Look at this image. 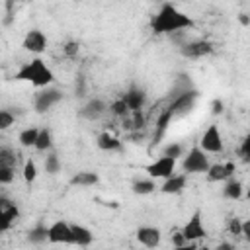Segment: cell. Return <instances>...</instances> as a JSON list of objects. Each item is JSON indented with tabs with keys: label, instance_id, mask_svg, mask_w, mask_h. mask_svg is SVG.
<instances>
[{
	"label": "cell",
	"instance_id": "30",
	"mask_svg": "<svg viewBox=\"0 0 250 250\" xmlns=\"http://www.w3.org/2000/svg\"><path fill=\"white\" fill-rule=\"evenodd\" d=\"M14 121H16V117H14L12 111H8V109H0V131L10 129V127L14 125Z\"/></svg>",
	"mask_w": 250,
	"mask_h": 250
},
{
	"label": "cell",
	"instance_id": "31",
	"mask_svg": "<svg viewBox=\"0 0 250 250\" xmlns=\"http://www.w3.org/2000/svg\"><path fill=\"white\" fill-rule=\"evenodd\" d=\"M45 170H47L49 174H57V172L61 170V162H59V156H57V154H49V156L45 158Z\"/></svg>",
	"mask_w": 250,
	"mask_h": 250
},
{
	"label": "cell",
	"instance_id": "11",
	"mask_svg": "<svg viewBox=\"0 0 250 250\" xmlns=\"http://www.w3.org/2000/svg\"><path fill=\"white\" fill-rule=\"evenodd\" d=\"M236 166L234 162H219V164H209L207 168V180L209 182H225L230 180L234 174Z\"/></svg>",
	"mask_w": 250,
	"mask_h": 250
},
{
	"label": "cell",
	"instance_id": "2",
	"mask_svg": "<svg viewBox=\"0 0 250 250\" xmlns=\"http://www.w3.org/2000/svg\"><path fill=\"white\" fill-rule=\"evenodd\" d=\"M16 80H25V82H31L35 88H47L49 84H53L55 80V74L53 70L45 64L43 59H33L25 64L20 66V70L14 74Z\"/></svg>",
	"mask_w": 250,
	"mask_h": 250
},
{
	"label": "cell",
	"instance_id": "21",
	"mask_svg": "<svg viewBox=\"0 0 250 250\" xmlns=\"http://www.w3.org/2000/svg\"><path fill=\"white\" fill-rule=\"evenodd\" d=\"M172 117H174V113L166 107V109H162V113L158 115V119H156V133H154V141H160L162 137H164V133H166V129H168V125H170V121H172Z\"/></svg>",
	"mask_w": 250,
	"mask_h": 250
},
{
	"label": "cell",
	"instance_id": "9",
	"mask_svg": "<svg viewBox=\"0 0 250 250\" xmlns=\"http://www.w3.org/2000/svg\"><path fill=\"white\" fill-rule=\"evenodd\" d=\"M62 100V92L57 88H45L35 96V111L37 113H45L47 109H51L55 104H59Z\"/></svg>",
	"mask_w": 250,
	"mask_h": 250
},
{
	"label": "cell",
	"instance_id": "8",
	"mask_svg": "<svg viewBox=\"0 0 250 250\" xmlns=\"http://www.w3.org/2000/svg\"><path fill=\"white\" fill-rule=\"evenodd\" d=\"M47 240L53 244H72L70 225L64 221H55L51 227H47Z\"/></svg>",
	"mask_w": 250,
	"mask_h": 250
},
{
	"label": "cell",
	"instance_id": "38",
	"mask_svg": "<svg viewBox=\"0 0 250 250\" xmlns=\"http://www.w3.org/2000/svg\"><path fill=\"white\" fill-rule=\"evenodd\" d=\"M213 113H221L223 111V102L221 100H213V109H211Z\"/></svg>",
	"mask_w": 250,
	"mask_h": 250
},
{
	"label": "cell",
	"instance_id": "41",
	"mask_svg": "<svg viewBox=\"0 0 250 250\" xmlns=\"http://www.w3.org/2000/svg\"><path fill=\"white\" fill-rule=\"evenodd\" d=\"M240 23H242V25H250V20H248V16H244V14H242V16H240Z\"/></svg>",
	"mask_w": 250,
	"mask_h": 250
},
{
	"label": "cell",
	"instance_id": "13",
	"mask_svg": "<svg viewBox=\"0 0 250 250\" xmlns=\"http://www.w3.org/2000/svg\"><path fill=\"white\" fill-rule=\"evenodd\" d=\"M213 51V45L205 39H199V41H189V43H184L182 45V55L184 57H189V59H197V57H203V55H209Z\"/></svg>",
	"mask_w": 250,
	"mask_h": 250
},
{
	"label": "cell",
	"instance_id": "7",
	"mask_svg": "<svg viewBox=\"0 0 250 250\" xmlns=\"http://www.w3.org/2000/svg\"><path fill=\"white\" fill-rule=\"evenodd\" d=\"M180 232H182V236L186 238V242H189V240H199V238H205L207 230H205V227H203V221H201V211H195V213L189 217V221L184 225V229H182Z\"/></svg>",
	"mask_w": 250,
	"mask_h": 250
},
{
	"label": "cell",
	"instance_id": "4",
	"mask_svg": "<svg viewBox=\"0 0 250 250\" xmlns=\"http://www.w3.org/2000/svg\"><path fill=\"white\" fill-rule=\"evenodd\" d=\"M174 170H176V158H170L164 154L145 166V172L150 176V180H166L174 174Z\"/></svg>",
	"mask_w": 250,
	"mask_h": 250
},
{
	"label": "cell",
	"instance_id": "17",
	"mask_svg": "<svg viewBox=\"0 0 250 250\" xmlns=\"http://www.w3.org/2000/svg\"><path fill=\"white\" fill-rule=\"evenodd\" d=\"M98 182H100L98 174H96V172H88V170L76 172V174L70 178V186H78V188H90V186H94V184H98Z\"/></svg>",
	"mask_w": 250,
	"mask_h": 250
},
{
	"label": "cell",
	"instance_id": "27",
	"mask_svg": "<svg viewBox=\"0 0 250 250\" xmlns=\"http://www.w3.org/2000/svg\"><path fill=\"white\" fill-rule=\"evenodd\" d=\"M23 180H25V184H31V182H35V178H37V164L31 160V158H27L25 160V164H23Z\"/></svg>",
	"mask_w": 250,
	"mask_h": 250
},
{
	"label": "cell",
	"instance_id": "39",
	"mask_svg": "<svg viewBox=\"0 0 250 250\" xmlns=\"http://www.w3.org/2000/svg\"><path fill=\"white\" fill-rule=\"evenodd\" d=\"M174 250H197V246L195 244H184V246H178Z\"/></svg>",
	"mask_w": 250,
	"mask_h": 250
},
{
	"label": "cell",
	"instance_id": "5",
	"mask_svg": "<svg viewBox=\"0 0 250 250\" xmlns=\"http://www.w3.org/2000/svg\"><path fill=\"white\" fill-rule=\"evenodd\" d=\"M18 217H20L18 205L10 197L0 195V232H6L8 229H12V225L18 221Z\"/></svg>",
	"mask_w": 250,
	"mask_h": 250
},
{
	"label": "cell",
	"instance_id": "24",
	"mask_svg": "<svg viewBox=\"0 0 250 250\" xmlns=\"http://www.w3.org/2000/svg\"><path fill=\"white\" fill-rule=\"evenodd\" d=\"M223 193L229 199H240L242 197V184L238 180H229L227 186H225V189H223Z\"/></svg>",
	"mask_w": 250,
	"mask_h": 250
},
{
	"label": "cell",
	"instance_id": "14",
	"mask_svg": "<svg viewBox=\"0 0 250 250\" xmlns=\"http://www.w3.org/2000/svg\"><path fill=\"white\" fill-rule=\"evenodd\" d=\"M160 238H162V232L154 227H141L137 230V240L146 248H156L160 244Z\"/></svg>",
	"mask_w": 250,
	"mask_h": 250
},
{
	"label": "cell",
	"instance_id": "6",
	"mask_svg": "<svg viewBox=\"0 0 250 250\" xmlns=\"http://www.w3.org/2000/svg\"><path fill=\"white\" fill-rule=\"evenodd\" d=\"M199 148L203 152H221L223 150V137H221V131L217 125H209L207 131L201 135V141H199Z\"/></svg>",
	"mask_w": 250,
	"mask_h": 250
},
{
	"label": "cell",
	"instance_id": "3",
	"mask_svg": "<svg viewBox=\"0 0 250 250\" xmlns=\"http://www.w3.org/2000/svg\"><path fill=\"white\" fill-rule=\"evenodd\" d=\"M182 168H184V174H203L207 172L209 168V160H207V154L199 148V146H191L188 150V154L184 156L182 160Z\"/></svg>",
	"mask_w": 250,
	"mask_h": 250
},
{
	"label": "cell",
	"instance_id": "28",
	"mask_svg": "<svg viewBox=\"0 0 250 250\" xmlns=\"http://www.w3.org/2000/svg\"><path fill=\"white\" fill-rule=\"evenodd\" d=\"M16 162H18V154H16L14 150H10V148H0V164H2V166L14 168Z\"/></svg>",
	"mask_w": 250,
	"mask_h": 250
},
{
	"label": "cell",
	"instance_id": "18",
	"mask_svg": "<svg viewBox=\"0 0 250 250\" xmlns=\"http://www.w3.org/2000/svg\"><path fill=\"white\" fill-rule=\"evenodd\" d=\"M123 102L127 104V107H129L131 111H137V109H141L143 104H145V92L139 90V88H131V90L123 96Z\"/></svg>",
	"mask_w": 250,
	"mask_h": 250
},
{
	"label": "cell",
	"instance_id": "19",
	"mask_svg": "<svg viewBox=\"0 0 250 250\" xmlns=\"http://www.w3.org/2000/svg\"><path fill=\"white\" fill-rule=\"evenodd\" d=\"M104 111H105V104H104L102 100H92V102H88V104L82 107L80 115H84V117H88V119H98Z\"/></svg>",
	"mask_w": 250,
	"mask_h": 250
},
{
	"label": "cell",
	"instance_id": "29",
	"mask_svg": "<svg viewBox=\"0 0 250 250\" xmlns=\"http://www.w3.org/2000/svg\"><path fill=\"white\" fill-rule=\"evenodd\" d=\"M109 109H111V113H113V115H117V117H125V115L129 113V107H127V104L123 102V98L115 100V102L109 105Z\"/></svg>",
	"mask_w": 250,
	"mask_h": 250
},
{
	"label": "cell",
	"instance_id": "32",
	"mask_svg": "<svg viewBox=\"0 0 250 250\" xmlns=\"http://www.w3.org/2000/svg\"><path fill=\"white\" fill-rule=\"evenodd\" d=\"M14 176H16L14 168H10V166H2V164H0V184H10V182L14 180Z\"/></svg>",
	"mask_w": 250,
	"mask_h": 250
},
{
	"label": "cell",
	"instance_id": "35",
	"mask_svg": "<svg viewBox=\"0 0 250 250\" xmlns=\"http://www.w3.org/2000/svg\"><path fill=\"white\" fill-rule=\"evenodd\" d=\"M78 49H80V47H78L76 41H68V43L62 47V51H64L66 57H76V55H78Z\"/></svg>",
	"mask_w": 250,
	"mask_h": 250
},
{
	"label": "cell",
	"instance_id": "12",
	"mask_svg": "<svg viewBox=\"0 0 250 250\" xmlns=\"http://www.w3.org/2000/svg\"><path fill=\"white\" fill-rule=\"evenodd\" d=\"M197 96H199V92H197V90H186V92L178 94V96L172 100V104L168 105V109H170L174 115L184 113V111H188V109L191 107V104L197 100Z\"/></svg>",
	"mask_w": 250,
	"mask_h": 250
},
{
	"label": "cell",
	"instance_id": "33",
	"mask_svg": "<svg viewBox=\"0 0 250 250\" xmlns=\"http://www.w3.org/2000/svg\"><path fill=\"white\" fill-rule=\"evenodd\" d=\"M164 156H170V158H178V156H182V146L176 145V143H170V145L164 148Z\"/></svg>",
	"mask_w": 250,
	"mask_h": 250
},
{
	"label": "cell",
	"instance_id": "1",
	"mask_svg": "<svg viewBox=\"0 0 250 250\" xmlns=\"http://www.w3.org/2000/svg\"><path fill=\"white\" fill-rule=\"evenodd\" d=\"M193 25V20L180 12L174 4H162L160 12L150 20V27L154 33H174L180 29H191Z\"/></svg>",
	"mask_w": 250,
	"mask_h": 250
},
{
	"label": "cell",
	"instance_id": "20",
	"mask_svg": "<svg viewBox=\"0 0 250 250\" xmlns=\"http://www.w3.org/2000/svg\"><path fill=\"white\" fill-rule=\"evenodd\" d=\"M98 146H100L102 150H121L123 145H121V141H119L115 135L104 131V133L98 137Z\"/></svg>",
	"mask_w": 250,
	"mask_h": 250
},
{
	"label": "cell",
	"instance_id": "22",
	"mask_svg": "<svg viewBox=\"0 0 250 250\" xmlns=\"http://www.w3.org/2000/svg\"><path fill=\"white\" fill-rule=\"evenodd\" d=\"M51 145H53L51 131H49L47 127H41V129H39V135H37V141H35V145H33V148L43 152V150H49Z\"/></svg>",
	"mask_w": 250,
	"mask_h": 250
},
{
	"label": "cell",
	"instance_id": "34",
	"mask_svg": "<svg viewBox=\"0 0 250 250\" xmlns=\"http://www.w3.org/2000/svg\"><path fill=\"white\" fill-rule=\"evenodd\" d=\"M240 227H242V221L238 217H232L229 219V232L234 234V236H240Z\"/></svg>",
	"mask_w": 250,
	"mask_h": 250
},
{
	"label": "cell",
	"instance_id": "15",
	"mask_svg": "<svg viewBox=\"0 0 250 250\" xmlns=\"http://www.w3.org/2000/svg\"><path fill=\"white\" fill-rule=\"evenodd\" d=\"M186 180H188L186 174H172L170 178L164 180L160 191H162V193H168V195H170V193H180V191L186 188Z\"/></svg>",
	"mask_w": 250,
	"mask_h": 250
},
{
	"label": "cell",
	"instance_id": "37",
	"mask_svg": "<svg viewBox=\"0 0 250 250\" xmlns=\"http://www.w3.org/2000/svg\"><path fill=\"white\" fill-rule=\"evenodd\" d=\"M172 244H174V248H178V246H184V244H188V242H186V238L182 236V232H176V234L172 236Z\"/></svg>",
	"mask_w": 250,
	"mask_h": 250
},
{
	"label": "cell",
	"instance_id": "40",
	"mask_svg": "<svg viewBox=\"0 0 250 250\" xmlns=\"http://www.w3.org/2000/svg\"><path fill=\"white\" fill-rule=\"evenodd\" d=\"M215 250H234V248H232V246H230L229 242H221V244H219V246H217Z\"/></svg>",
	"mask_w": 250,
	"mask_h": 250
},
{
	"label": "cell",
	"instance_id": "36",
	"mask_svg": "<svg viewBox=\"0 0 250 250\" xmlns=\"http://www.w3.org/2000/svg\"><path fill=\"white\" fill-rule=\"evenodd\" d=\"M240 156H242V160H248V156H250V137H244L242 139V145H240Z\"/></svg>",
	"mask_w": 250,
	"mask_h": 250
},
{
	"label": "cell",
	"instance_id": "26",
	"mask_svg": "<svg viewBox=\"0 0 250 250\" xmlns=\"http://www.w3.org/2000/svg\"><path fill=\"white\" fill-rule=\"evenodd\" d=\"M27 240H29V242H35V244L45 242V240H47V227H43V225L33 227V229L27 232Z\"/></svg>",
	"mask_w": 250,
	"mask_h": 250
},
{
	"label": "cell",
	"instance_id": "23",
	"mask_svg": "<svg viewBox=\"0 0 250 250\" xmlns=\"http://www.w3.org/2000/svg\"><path fill=\"white\" fill-rule=\"evenodd\" d=\"M37 135H39V127H27V129H23L20 133V145L25 146V148L33 146L35 141H37Z\"/></svg>",
	"mask_w": 250,
	"mask_h": 250
},
{
	"label": "cell",
	"instance_id": "25",
	"mask_svg": "<svg viewBox=\"0 0 250 250\" xmlns=\"http://www.w3.org/2000/svg\"><path fill=\"white\" fill-rule=\"evenodd\" d=\"M156 189V184H154V180H137L135 184H133V191L137 193V195H146V193H152Z\"/></svg>",
	"mask_w": 250,
	"mask_h": 250
},
{
	"label": "cell",
	"instance_id": "10",
	"mask_svg": "<svg viewBox=\"0 0 250 250\" xmlns=\"http://www.w3.org/2000/svg\"><path fill=\"white\" fill-rule=\"evenodd\" d=\"M21 45H23L25 51H29L33 55H41L47 49V37H45V33L41 29H31V31L25 33Z\"/></svg>",
	"mask_w": 250,
	"mask_h": 250
},
{
	"label": "cell",
	"instance_id": "16",
	"mask_svg": "<svg viewBox=\"0 0 250 250\" xmlns=\"http://www.w3.org/2000/svg\"><path fill=\"white\" fill-rule=\"evenodd\" d=\"M70 232H72V244L76 246H88L94 240L92 230L82 225H70Z\"/></svg>",
	"mask_w": 250,
	"mask_h": 250
}]
</instances>
